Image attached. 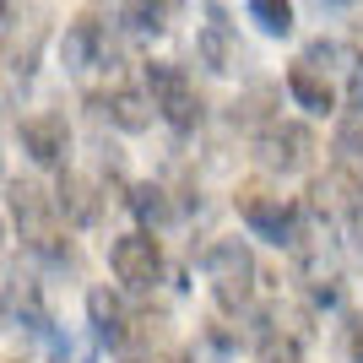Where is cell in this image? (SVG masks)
<instances>
[{"instance_id": "cell-14", "label": "cell", "mask_w": 363, "mask_h": 363, "mask_svg": "<svg viewBox=\"0 0 363 363\" xmlns=\"http://www.w3.org/2000/svg\"><path fill=\"white\" fill-rule=\"evenodd\" d=\"M196 55H201V65L217 71V76H228V71H239V65H244V44H239V33L228 28L223 16H212V22L196 33Z\"/></svg>"}, {"instance_id": "cell-23", "label": "cell", "mask_w": 363, "mask_h": 363, "mask_svg": "<svg viewBox=\"0 0 363 363\" xmlns=\"http://www.w3.org/2000/svg\"><path fill=\"white\" fill-rule=\"evenodd\" d=\"M11 363H16V358H11Z\"/></svg>"}, {"instance_id": "cell-22", "label": "cell", "mask_w": 363, "mask_h": 363, "mask_svg": "<svg viewBox=\"0 0 363 363\" xmlns=\"http://www.w3.org/2000/svg\"><path fill=\"white\" fill-rule=\"evenodd\" d=\"M331 6H347V0H331Z\"/></svg>"}, {"instance_id": "cell-19", "label": "cell", "mask_w": 363, "mask_h": 363, "mask_svg": "<svg viewBox=\"0 0 363 363\" xmlns=\"http://www.w3.org/2000/svg\"><path fill=\"white\" fill-rule=\"evenodd\" d=\"M331 352H336V363H363V309L342 315V325L331 336Z\"/></svg>"}, {"instance_id": "cell-21", "label": "cell", "mask_w": 363, "mask_h": 363, "mask_svg": "<svg viewBox=\"0 0 363 363\" xmlns=\"http://www.w3.org/2000/svg\"><path fill=\"white\" fill-rule=\"evenodd\" d=\"M303 65H315V71H331L336 60H342V49L331 44V38H309V44H303V55H298Z\"/></svg>"}, {"instance_id": "cell-13", "label": "cell", "mask_w": 363, "mask_h": 363, "mask_svg": "<svg viewBox=\"0 0 363 363\" xmlns=\"http://www.w3.org/2000/svg\"><path fill=\"white\" fill-rule=\"evenodd\" d=\"M98 104H104V114L120 125L125 136H141V130H152V120H157V104H152L147 87H114V92H104Z\"/></svg>"}, {"instance_id": "cell-16", "label": "cell", "mask_w": 363, "mask_h": 363, "mask_svg": "<svg viewBox=\"0 0 363 363\" xmlns=\"http://www.w3.org/2000/svg\"><path fill=\"white\" fill-rule=\"evenodd\" d=\"M255 358L260 363H303V336L293 325H272L255 336Z\"/></svg>"}, {"instance_id": "cell-18", "label": "cell", "mask_w": 363, "mask_h": 363, "mask_svg": "<svg viewBox=\"0 0 363 363\" xmlns=\"http://www.w3.org/2000/svg\"><path fill=\"white\" fill-rule=\"evenodd\" d=\"M250 22L266 38H288L293 33V0H250Z\"/></svg>"}, {"instance_id": "cell-9", "label": "cell", "mask_w": 363, "mask_h": 363, "mask_svg": "<svg viewBox=\"0 0 363 363\" xmlns=\"http://www.w3.org/2000/svg\"><path fill=\"white\" fill-rule=\"evenodd\" d=\"M104 60H114L104 22H98V16L65 22V33H60V65L65 71H92V65H104Z\"/></svg>"}, {"instance_id": "cell-12", "label": "cell", "mask_w": 363, "mask_h": 363, "mask_svg": "<svg viewBox=\"0 0 363 363\" xmlns=\"http://www.w3.org/2000/svg\"><path fill=\"white\" fill-rule=\"evenodd\" d=\"M288 98L303 108V114H315V120L336 114V87H331V76L315 71V65H303V60L288 65Z\"/></svg>"}, {"instance_id": "cell-15", "label": "cell", "mask_w": 363, "mask_h": 363, "mask_svg": "<svg viewBox=\"0 0 363 363\" xmlns=\"http://www.w3.org/2000/svg\"><path fill=\"white\" fill-rule=\"evenodd\" d=\"M120 22H125V33H136V38H157V33L168 28V0H125Z\"/></svg>"}, {"instance_id": "cell-20", "label": "cell", "mask_w": 363, "mask_h": 363, "mask_svg": "<svg viewBox=\"0 0 363 363\" xmlns=\"http://www.w3.org/2000/svg\"><path fill=\"white\" fill-rule=\"evenodd\" d=\"M266 104H272V87H255V92H244L239 104H233V125H244V130L255 125V136H260V130H266V125L277 120V114H272Z\"/></svg>"}, {"instance_id": "cell-3", "label": "cell", "mask_w": 363, "mask_h": 363, "mask_svg": "<svg viewBox=\"0 0 363 363\" xmlns=\"http://www.w3.org/2000/svg\"><path fill=\"white\" fill-rule=\"evenodd\" d=\"M201 272L212 282V298L223 315H244L255 303V282H260V266H255V250L244 239H212L206 255H201Z\"/></svg>"}, {"instance_id": "cell-8", "label": "cell", "mask_w": 363, "mask_h": 363, "mask_svg": "<svg viewBox=\"0 0 363 363\" xmlns=\"http://www.w3.org/2000/svg\"><path fill=\"white\" fill-rule=\"evenodd\" d=\"M16 141H22V152H28L38 168H65V157H71V125H65V114H55V108L28 114V120L16 125Z\"/></svg>"}, {"instance_id": "cell-1", "label": "cell", "mask_w": 363, "mask_h": 363, "mask_svg": "<svg viewBox=\"0 0 363 363\" xmlns=\"http://www.w3.org/2000/svg\"><path fill=\"white\" fill-rule=\"evenodd\" d=\"M6 212H11L16 239L28 244L33 255L65 266L71 260V239H65V217H60V201L49 196L38 179H6Z\"/></svg>"}, {"instance_id": "cell-17", "label": "cell", "mask_w": 363, "mask_h": 363, "mask_svg": "<svg viewBox=\"0 0 363 363\" xmlns=\"http://www.w3.org/2000/svg\"><path fill=\"white\" fill-rule=\"evenodd\" d=\"M125 206L141 217V228H163L168 223V190L163 184H130V196H125Z\"/></svg>"}, {"instance_id": "cell-11", "label": "cell", "mask_w": 363, "mask_h": 363, "mask_svg": "<svg viewBox=\"0 0 363 363\" xmlns=\"http://www.w3.org/2000/svg\"><path fill=\"white\" fill-rule=\"evenodd\" d=\"M55 201H60V217H65V223H76V228H92L98 217H104V206H108L104 184L87 179V174H60Z\"/></svg>"}, {"instance_id": "cell-7", "label": "cell", "mask_w": 363, "mask_h": 363, "mask_svg": "<svg viewBox=\"0 0 363 363\" xmlns=\"http://www.w3.org/2000/svg\"><path fill=\"white\" fill-rule=\"evenodd\" d=\"M315 157V130L303 120H272L255 136V163L266 174H303Z\"/></svg>"}, {"instance_id": "cell-2", "label": "cell", "mask_w": 363, "mask_h": 363, "mask_svg": "<svg viewBox=\"0 0 363 363\" xmlns=\"http://www.w3.org/2000/svg\"><path fill=\"white\" fill-rule=\"evenodd\" d=\"M233 206H239L244 228H250L255 239L277 244V250H298V244L309 239V206L282 201L266 179H244L239 190H233Z\"/></svg>"}, {"instance_id": "cell-10", "label": "cell", "mask_w": 363, "mask_h": 363, "mask_svg": "<svg viewBox=\"0 0 363 363\" xmlns=\"http://www.w3.org/2000/svg\"><path fill=\"white\" fill-rule=\"evenodd\" d=\"M130 320H136V309H125L120 293H108V288L87 293V325H92V336H98L104 347L130 352Z\"/></svg>"}, {"instance_id": "cell-6", "label": "cell", "mask_w": 363, "mask_h": 363, "mask_svg": "<svg viewBox=\"0 0 363 363\" xmlns=\"http://www.w3.org/2000/svg\"><path fill=\"white\" fill-rule=\"evenodd\" d=\"M108 272L125 293H147L157 277H163V244L152 239L147 228H130L108 244Z\"/></svg>"}, {"instance_id": "cell-4", "label": "cell", "mask_w": 363, "mask_h": 363, "mask_svg": "<svg viewBox=\"0 0 363 363\" xmlns=\"http://www.w3.org/2000/svg\"><path fill=\"white\" fill-rule=\"evenodd\" d=\"M141 87L152 92V104H157V120H163L168 130L190 136V130L206 120V104H201L196 82H190V76H184L174 60H147V65H141Z\"/></svg>"}, {"instance_id": "cell-5", "label": "cell", "mask_w": 363, "mask_h": 363, "mask_svg": "<svg viewBox=\"0 0 363 363\" xmlns=\"http://www.w3.org/2000/svg\"><path fill=\"white\" fill-rule=\"evenodd\" d=\"M303 206H309V217L325 223V228H331V223H358V212H363V179L352 174V163H331L325 174L309 179Z\"/></svg>"}]
</instances>
